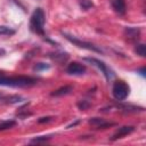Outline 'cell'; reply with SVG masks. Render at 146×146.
I'll use <instances>...</instances> for the list:
<instances>
[{"label":"cell","mask_w":146,"mask_h":146,"mask_svg":"<svg viewBox=\"0 0 146 146\" xmlns=\"http://www.w3.org/2000/svg\"><path fill=\"white\" fill-rule=\"evenodd\" d=\"M36 82V80L34 78L31 76H24V75H19V76H5V74H2L0 76V86H7V87H30L33 86Z\"/></svg>","instance_id":"cell-1"},{"label":"cell","mask_w":146,"mask_h":146,"mask_svg":"<svg viewBox=\"0 0 146 146\" xmlns=\"http://www.w3.org/2000/svg\"><path fill=\"white\" fill-rule=\"evenodd\" d=\"M43 26H44V13L41 8H36L31 16L30 27L34 33L43 35L44 34Z\"/></svg>","instance_id":"cell-2"},{"label":"cell","mask_w":146,"mask_h":146,"mask_svg":"<svg viewBox=\"0 0 146 146\" xmlns=\"http://www.w3.org/2000/svg\"><path fill=\"white\" fill-rule=\"evenodd\" d=\"M129 86L123 81H116L113 84L112 92L115 99L117 100H124L129 95Z\"/></svg>","instance_id":"cell-3"},{"label":"cell","mask_w":146,"mask_h":146,"mask_svg":"<svg viewBox=\"0 0 146 146\" xmlns=\"http://www.w3.org/2000/svg\"><path fill=\"white\" fill-rule=\"evenodd\" d=\"M84 60H86V62H89L90 64H92V65H95V66H97V67L102 71V73L105 75V78H106L107 81H110V80L114 76L113 72H112V71L106 66V64H104L102 60H99V59H97V58H94V57H86Z\"/></svg>","instance_id":"cell-4"},{"label":"cell","mask_w":146,"mask_h":146,"mask_svg":"<svg viewBox=\"0 0 146 146\" xmlns=\"http://www.w3.org/2000/svg\"><path fill=\"white\" fill-rule=\"evenodd\" d=\"M63 34H64V36H65L70 42H72L73 44L78 46L79 48H83V49H87V50H92V51H95V52H102V50H100L99 48H97L96 46H94L92 43H89V42H86V41H81V40H79V39H76V38H74V36H72V35L66 34V33H63Z\"/></svg>","instance_id":"cell-5"},{"label":"cell","mask_w":146,"mask_h":146,"mask_svg":"<svg viewBox=\"0 0 146 146\" xmlns=\"http://www.w3.org/2000/svg\"><path fill=\"white\" fill-rule=\"evenodd\" d=\"M66 72L71 75H81L86 72V66L78 62H73L68 64V66L66 67Z\"/></svg>","instance_id":"cell-6"},{"label":"cell","mask_w":146,"mask_h":146,"mask_svg":"<svg viewBox=\"0 0 146 146\" xmlns=\"http://www.w3.org/2000/svg\"><path fill=\"white\" fill-rule=\"evenodd\" d=\"M133 130H135V128H133V127H131V125H124V127H121V128H119V130L113 135L112 140H115V139L122 138L123 136H127V135L131 133Z\"/></svg>","instance_id":"cell-7"},{"label":"cell","mask_w":146,"mask_h":146,"mask_svg":"<svg viewBox=\"0 0 146 146\" xmlns=\"http://www.w3.org/2000/svg\"><path fill=\"white\" fill-rule=\"evenodd\" d=\"M124 34L130 40H137L140 35V30L138 27H127L124 30Z\"/></svg>","instance_id":"cell-8"},{"label":"cell","mask_w":146,"mask_h":146,"mask_svg":"<svg viewBox=\"0 0 146 146\" xmlns=\"http://www.w3.org/2000/svg\"><path fill=\"white\" fill-rule=\"evenodd\" d=\"M112 6L116 13L121 15L125 13V0H112Z\"/></svg>","instance_id":"cell-9"},{"label":"cell","mask_w":146,"mask_h":146,"mask_svg":"<svg viewBox=\"0 0 146 146\" xmlns=\"http://www.w3.org/2000/svg\"><path fill=\"white\" fill-rule=\"evenodd\" d=\"M89 123L91 125H94L95 128H97V129H100V128L103 129V128H106V127L113 124V123H107L103 119H99V117H92L91 120H89Z\"/></svg>","instance_id":"cell-10"},{"label":"cell","mask_w":146,"mask_h":146,"mask_svg":"<svg viewBox=\"0 0 146 146\" xmlns=\"http://www.w3.org/2000/svg\"><path fill=\"white\" fill-rule=\"evenodd\" d=\"M73 90V87L72 86H64L57 90H55L54 92H51V96H55V97H59V96H64V95H67L70 94L71 91Z\"/></svg>","instance_id":"cell-11"},{"label":"cell","mask_w":146,"mask_h":146,"mask_svg":"<svg viewBox=\"0 0 146 146\" xmlns=\"http://www.w3.org/2000/svg\"><path fill=\"white\" fill-rule=\"evenodd\" d=\"M49 56L55 62H58V63H63V62H65L68 58V55L66 52H55V54H50Z\"/></svg>","instance_id":"cell-12"},{"label":"cell","mask_w":146,"mask_h":146,"mask_svg":"<svg viewBox=\"0 0 146 146\" xmlns=\"http://www.w3.org/2000/svg\"><path fill=\"white\" fill-rule=\"evenodd\" d=\"M15 124H16V122H15L14 120H7V121H3V122L0 123V131L10 129V128H13Z\"/></svg>","instance_id":"cell-13"},{"label":"cell","mask_w":146,"mask_h":146,"mask_svg":"<svg viewBox=\"0 0 146 146\" xmlns=\"http://www.w3.org/2000/svg\"><path fill=\"white\" fill-rule=\"evenodd\" d=\"M135 51H136L137 55H139L140 57H145V55H146V48H145V44H143V43L137 44L136 48H135Z\"/></svg>","instance_id":"cell-14"},{"label":"cell","mask_w":146,"mask_h":146,"mask_svg":"<svg viewBox=\"0 0 146 146\" xmlns=\"http://www.w3.org/2000/svg\"><path fill=\"white\" fill-rule=\"evenodd\" d=\"M15 31L8 26H0V35H13Z\"/></svg>","instance_id":"cell-15"},{"label":"cell","mask_w":146,"mask_h":146,"mask_svg":"<svg viewBox=\"0 0 146 146\" xmlns=\"http://www.w3.org/2000/svg\"><path fill=\"white\" fill-rule=\"evenodd\" d=\"M3 99L7 103H10V104H13V103H19V102L23 100V98L21 96H10V97H7V98L3 97Z\"/></svg>","instance_id":"cell-16"},{"label":"cell","mask_w":146,"mask_h":146,"mask_svg":"<svg viewBox=\"0 0 146 146\" xmlns=\"http://www.w3.org/2000/svg\"><path fill=\"white\" fill-rule=\"evenodd\" d=\"M50 66L48 65V64H44V63H38L33 68H34V71H43V70H47V68H49Z\"/></svg>","instance_id":"cell-17"},{"label":"cell","mask_w":146,"mask_h":146,"mask_svg":"<svg viewBox=\"0 0 146 146\" xmlns=\"http://www.w3.org/2000/svg\"><path fill=\"white\" fill-rule=\"evenodd\" d=\"M49 139H50V137H44V136H42V137L33 138V139L31 140V143H32V144H34V143H42V141H47V140H49Z\"/></svg>","instance_id":"cell-18"},{"label":"cell","mask_w":146,"mask_h":146,"mask_svg":"<svg viewBox=\"0 0 146 146\" xmlns=\"http://www.w3.org/2000/svg\"><path fill=\"white\" fill-rule=\"evenodd\" d=\"M78 106H79L80 110H86L87 107H89V103H88L87 100H81V102L78 104Z\"/></svg>","instance_id":"cell-19"},{"label":"cell","mask_w":146,"mask_h":146,"mask_svg":"<svg viewBox=\"0 0 146 146\" xmlns=\"http://www.w3.org/2000/svg\"><path fill=\"white\" fill-rule=\"evenodd\" d=\"M50 119H51V117H49V116H48V117H41V120H39V123H42V122H48Z\"/></svg>","instance_id":"cell-20"},{"label":"cell","mask_w":146,"mask_h":146,"mask_svg":"<svg viewBox=\"0 0 146 146\" xmlns=\"http://www.w3.org/2000/svg\"><path fill=\"white\" fill-rule=\"evenodd\" d=\"M140 74H141L143 76L145 75V68H141V70H140Z\"/></svg>","instance_id":"cell-21"},{"label":"cell","mask_w":146,"mask_h":146,"mask_svg":"<svg viewBox=\"0 0 146 146\" xmlns=\"http://www.w3.org/2000/svg\"><path fill=\"white\" fill-rule=\"evenodd\" d=\"M0 99H3V95L2 94H0Z\"/></svg>","instance_id":"cell-22"},{"label":"cell","mask_w":146,"mask_h":146,"mask_svg":"<svg viewBox=\"0 0 146 146\" xmlns=\"http://www.w3.org/2000/svg\"><path fill=\"white\" fill-rule=\"evenodd\" d=\"M2 74H3V73H2V72H0V76H1V75H2Z\"/></svg>","instance_id":"cell-23"},{"label":"cell","mask_w":146,"mask_h":146,"mask_svg":"<svg viewBox=\"0 0 146 146\" xmlns=\"http://www.w3.org/2000/svg\"><path fill=\"white\" fill-rule=\"evenodd\" d=\"M80 1H82V0H80Z\"/></svg>","instance_id":"cell-24"}]
</instances>
